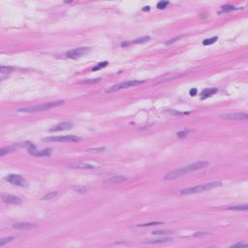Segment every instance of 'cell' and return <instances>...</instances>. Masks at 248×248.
<instances>
[{"label":"cell","mask_w":248,"mask_h":248,"mask_svg":"<svg viewBox=\"0 0 248 248\" xmlns=\"http://www.w3.org/2000/svg\"><path fill=\"white\" fill-rule=\"evenodd\" d=\"M222 186V183L220 181H214V182L210 183H206L202 184V185H197L194 187H189V188H184L180 191V195L182 196H186V195H192V194H198V193H202L206 191H209L217 187Z\"/></svg>","instance_id":"obj_1"},{"label":"cell","mask_w":248,"mask_h":248,"mask_svg":"<svg viewBox=\"0 0 248 248\" xmlns=\"http://www.w3.org/2000/svg\"><path fill=\"white\" fill-rule=\"evenodd\" d=\"M64 104V101H54V102H49V103L42 104V105H37L34 107H29V108H23L20 109L18 112H43L47 111V110L55 108V107L61 106Z\"/></svg>","instance_id":"obj_2"},{"label":"cell","mask_w":248,"mask_h":248,"mask_svg":"<svg viewBox=\"0 0 248 248\" xmlns=\"http://www.w3.org/2000/svg\"><path fill=\"white\" fill-rule=\"evenodd\" d=\"M144 81H129V82H120V84H114L111 86L108 89H106V93H112L115 91H118L120 89H125V88L128 87H133V86H137V85H140L142 84H144Z\"/></svg>","instance_id":"obj_3"},{"label":"cell","mask_w":248,"mask_h":248,"mask_svg":"<svg viewBox=\"0 0 248 248\" xmlns=\"http://www.w3.org/2000/svg\"><path fill=\"white\" fill-rule=\"evenodd\" d=\"M45 142H78L81 139L77 136H55V137H49L44 138L43 139Z\"/></svg>","instance_id":"obj_4"},{"label":"cell","mask_w":248,"mask_h":248,"mask_svg":"<svg viewBox=\"0 0 248 248\" xmlns=\"http://www.w3.org/2000/svg\"><path fill=\"white\" fill-rule=\"evenodd\" d=\"M89 51H90L89 48L82 47V48H78V49H72V51H68L67 53H66V56L72 59H77V58H79V57L85 55V54H87Z\"/></svg>","instance_id":"obj_5"},{"label":"cell","mask_w":248,"mask_h":248,"mask_svg":"<svg viewBox=\"0 0 248 248\" xmlns=\"http://www.w3.org/2000/svg\"><path fill=\"white\" fill-rule=\"evenodd\" d=\"M5 180H7L8 182L12 183L14 185H16V186H21V187L27 186L26 180L24 179L23 176H21L18 175H9L5 177Z\"/></svg>","instance_id":"obj_6"},{"label":"cell","mask_w":248,"mask_h":248,"mask_svg":"<svg viewBox=\"0 0 248 248\" xmlns=\"http://www.w3.org/2000/svg\"><path fill=\"white\" fill-rule=\"evenodd\" d=\"M187 171L185 168H180V169H177V170H175L173 172L169 173L168 175H165L164 179L165 180H173V179H176V178H179L181 176L187 175Z\"/></svg>","instance_id":"obj_7"},{"label":"cell","mask_w":248,"mask_h":248,"mask_svg":"<svg viewBox=\"0 0 248 248\" xmlns=\"http://www.w3.org/2000/svg\"><path fill=\"white\" fill-rule=\"evenodd\" d=\"M208 166V161H198L195 162V163H192L188 165V166L184 167L187 171V173H190L192 172H195V171H198L200 169H203V168Z\"/></svg>","instance_id":"obj_8"},{"label":"cell","mask_w":248,"mask_h":248,"mask_svg":"<svg viewBox=\"0 0 248 248\" xmlns=\"http://www.w3.org/2000/svg\"><path fill=\"white\" fill-rule=\"evenodd\" d=\"M221 117L223 119L229 120H247L248 114H240V112H234V114H222Z\"/></svg>","instance_id":"obj_9"},{"label":"cell","mask_w":248,"mask_h":248,"mask_svg":"<svg viewBox=\"0 0 248 248\" xmlns=\"http://www.w3.org/2000/svg\"><path fill=\"white\" fill-rule=\"evenodd\" d=\"M74 124L71 122H61L57 123L53 125L52 127L49 128V132H58V131H65V130H70L73 128Z\"/></svg>","instance_id":"obj_10"},{"label":"cell","mask_w":248,"mask_h":248,"mask_svg":"<svg viewBox=\"0 0 248 248\" xmlns=\"http://www.w3.org/2000/svg\"><path fill=\"white\" fill-rule=\"evenodd\" d=\"M2 200L5 203H13V205H21V200L18 197L14 196V195H10V194H2Z\"/></svg>","instance_id":"obj_11"},{"label":"cell","mask_w":248,"mask_h":248,"mask_svg":"<svg viewBox=\"0 0 248 248\" xmlns=\"http://www.w3.org/2000/svg\"><path fill=\"white\" fill-rule=\"evenodd\" d=\"M13 71H14L13 67H10V66H1L0 67V81H3V79H7Z\"/></svg>","instance_id":"obj_12"},{"label":"cell","mask_w":248,"mask_h":248,"mask_svg":"<svg viewBox=\"0 0 248 248\" xmlns=\"http://www.w3.org/2000/svg\"><path fill=\"white\" fill-rule=\"evenodd\" d=\"M36 227L35 224H32V223H26V222H21V223H16V224L13 225L14 229H16V230H30V229H33Z\"/></svg>","instance_id":"obj_13"},{"label":"cell","mask_w":248,"mask_h":248,"mask_svg":"<svg viewBox=\"0 0 248 248\" xmlns=\"http://www.w3.org/2000/svg\"><path fill=\"white\" fill-rule=\"evenodd\" d=\"M71 168H74V169H78V170H92L94 169V166H92V165L90 164H87V163H82V162H79V163H74L72 165H70Z\"/></svg>","instance_id":"obj_14"},{"label":"cell","mask_w":248,"mask_h":248,"mask_svg":"<svg viewBox=\"0 0 248 248\" xmlns=\"http://www.w3.org/2000/svg\"><path fill=\"white\" fill-rule=\"evenodd\" d=\"M127 180H128V178L125 177V176H112V177H110V178H108V179L105 180V182L115 184V183L124 182V181H127Z\"/></svg>","instance_id":"obj_15"},{"label":"cell","mask_w":248,"mask_h":248,"mask_svg":"<svg viewBox=\"0 0 248 248\" xmlns=\"http://www.w3.org/2000/svg\"><path fill=\"white\" fill-rule=\"evenodd\" d=\"M217 92L216 88H208V89H205L201 94V99L202 100H205V99H208V97H210L213 94H215Z\"/></svg>","instance_id":"obj_16"},{"label":"cell","mask_w":248,"mask_h":248,"mask_svg":"<svg viewBox=\"0 0 248 248\" xmlns=\"http://www.w3.org/2000/svg\"><path fill=\"white\" fill-rule=\"evenodd\" d=\"M57 195H58V192L51 191V192H49V193H47V194L44 195V196L41 198V200L42 201H49V200L53 199V198H55Z\"/></svg>","instance_id":"obj_17"},{"label":"cell","mask_w":248,"mask_h":248,"mask_svg":"<svg viewBox=\"0 0 248 248\" xmlns=\"http://www.w3.org/2000/svg\"><path fill=\"white\" fill-rule=\"evenodd\" d=\"M18 145H14V147H2L1 149H0V155L1 156H4L6 155L7 153H10L12 152V151H14L16 149V147H18Z\"/></svg>","instance_id":"obj_18"},{"label":"cell","mask_w":248,"mask_h":248,"mask_svg":"<svg viewBox=\"0 0 248 248\" xmlns=\"http://www.w3.org/2000/svg\"><path fill=\"white\" fill-rule=\"evenodd\" d=\"M228 210H236V211H245L248 209V206L247 205H238V206H231V208H227Z\"/></svg>","instance_id":"obj_19"},{"label":"cell","mask_w":248,"mask_h":248,"mask_svg":"<svg viewBox=\"0 0 248 248\" xmlns=\"http://www.w3.org/2000/svg\"><path fill=\"white\" fill-rule=\"evenodd\" d=\"M239 8H236L232 6V5H224L222 6V10L220 11L219 14H224V13H229V12H232V11H236V10H238Z\"/></svg>","instance_id":"obj_20"},{"label":"cell","mask_w":248,"mask_h":248,"mask_svg":"<svg viewBox=\"0 0 248 248\" xmlns=\"http://www.w3.org/2000/svg\"><path fill=\"white\" fill-rule=\"evenodd\" d=\"M172 240V238H158V239H148V240H147L145 242L147 243H164V242H168Z\"/></svg>","instance_id":"obj_21"},{"label":"cell","mask_w":248,"mask_h":248,"mask_svg":"<svg viewBox=\"0 0 248 248\" xmlns=\"http://www.w3.org/2000/svg\"><path fill=\"white\" fill-rule=\"evenodd\" d=\"M150 40V37L149 36H144V37H140V38H138V39L134 40L133 42H129L130 44H142V43H145L147 41Z\"/></svg>","instance_id":"obj_22"},{"label":"cell","mask_w":248,"mask_h":248,"mask_svg":"<svg viewBox=\"0 0 248 248\" xmlns=\"http://www.w3.org/2000/svg\"><path fill=\"white\" fill-rule=\"evenodd\" d=\"M217 39H218V37H212V38H209V39H206L205 41L203 42V46H209V45H212V44H214L217 41Z\"/></svg>","instance_id":"obj_23"},{"label":"cell","mask_w":248,"mask_h":248,"mask_svg":"<svg viewBox=\"0 0 248 248\" xmlns=\"http://www.w3.org/2000/svg\"><path fill=\"white\" fill-rule=\"evenodd\" d=\"M73 190L77 193H79V194H84V193H85L87 191V189L85 188L84 186H74L73 187Z\"/></svg>","instance_id":"obj_24"},{"label":"cell","mask_w":248,"mask_h":248,"mask_svg":"<svg viewBox=\"0 0 248 248\" xmlns=\"http://www.w3.org/2000/svg\"><path fill=\"white\" fill-rule=\"evenodd\" d=\"M108 64H109V63L107 62V61H103V62H101V63H98V64L96 65L95 67L92 69V71H94V72H95V71L101 70L102 68H105V67H106V66L108 65Z\"/></svg>","instance_id":"obj_25"},{"label":"cell","mask_w":248,"mask_h":248,"mask_svg":"<svg viewBox=\"0 0 248 248\" xmlns=\"http://www.w3.org/2000/svg\"><path fill=\"white\" fill-rule=\"evenodd\" d=\"M164 222H150V223H145V224H140L138 227H150V226H156V225H162Z\"/></svg>","instance_id":"obj_26"},{"label":"cell","mask_w":248,"mask_h":248,"mask_svg":"<svg viewBox=\"0 0 248 248\" xmlns=\"http://www.w3.org/2000/svg\"><path fill=\"white\" fill-rule=\"evenodd\" d=\"M101 82V79H85V81H82L81 84H97V82Z\"/></svg>","instance_id":"obj_27"},{"label":"cell","mask_w":248,"mask_h":248,"mask_svg":"<svg viewBox=\"0 0 248 248\" xmlns=\"http://www.w3.org/2000/svg\"><path fill=\"white\" fill-rule=\"evenodd\" d=\"M14 239H15V238H14V236H9V238H1V240H0V246H3L5 243H8V242L13 241Z\"/></svg>","instance_id":"obj_28"},{"label":"cell","mask_w":248,"mask_h":248,"mask_svg":"<svg viewBox=\"0 0 248 248\" xmlns=\"http://www.w3.org/2000/svg\"><path fill=\"white\" fill-rule=\"evenodd\" d=\"M173 232L172 231H166V230H163V231H153L151 232L152 235H169V234H172Z\"/></svg>","instance_id":"obj_29"},{"label":"cell","mask_w":248,"mask_h":248,"mask_svg":"<svg viewBox=\"0 0 248 248\" xmlns=\"http://www.w3.org/2000/svg\"><path fill=\"white\" fill-rule=\"evenodd\" d=\"M168 4H169L168 1H160L157 4V8H158V9H165V8L168 6Z\"/></svg>","instance_id":"obj_30"},{"label":"cell","mask_w":248,"mask_h":248,"mask_svg":"<svg viewBox=\"0 0 248 248\" xmlns=\"http://www.w3.org/2000/svg\"><path fill=\"white\" fill-rule=\"evenodd\" d=\"M188 134H189V131H180L176 134V136H177L178 138H184V137H186Z\"/></svg>","instance_id":"obj_31"},{"label":"cell","mask_w":248,"mask_h":248,"mask_svg":"<svg viewBox=\"0 0 248 248\" xmlns=\"http://www.w3.org/2000/svg\"><path fill=\"white\" fill-rule=\"evenodd\" d=\"M106 148L105 147H99V148H91V149H88L87 151L89 152H101V151H104Z\"/></svg>","instance_id":"obj_32"},{"label":"cell","mask_w":248,"mask_h":248,"mask_svg":"<svg viewBox=\"0 0 248 248\" xmlns=\"http://www.w3.org/2000/svg\"><path fill=\"white\" fill-rule=\"evenodd\" d=\"M181 37H176V38H173V40H169V41H167V42H165V45H167V46H169V45H172L173 43H175V41H177V40H179Z\"/></svg>","instance_id":"obj_33"},{"label":"cell","mask_w":248,"mask_h":248,"mask_svg":"<svg viewBox=\"0 0 248 248\" xmlns=\"http://www.w3.org/2000/svg\"><path fill=\"white\" fill-rule=\"evenodd\" d=\"M233 247H248V244L246 243H236L233 245Z\"/></svg>","instance_id":"obj_34"},{"label":"cell","mask_w":248,"mask_h":248,"mask_svg":"<svg viewBox=\"0 0 248 248\" xmlns=\"http://www.w3.org/2000/svg\"><path fill=\"white\" fill-rule=\"evenodd\" d=\"M197 92H198V90L196 89V88H192V89L190 90L189 93H190V95H191V96H195L197 94Z\"/></svg>","instance_id":"obj_35"},{"label":"cell","mask_w":248,"mask_h":248,"mask_svg":"<svg viewBox=\"0 0 248 248\" xmlns=\"http://www.w3.org/2000/svg\"><path fill=\"white\" fill-rule=\"evenodd\" d=\"M208 234H206V233H201V232H199V233H197V234H195V236H208Z\"/></svg>","instance_id":"obj_36"},{"label":"cell","mask_w":248,"mask_h":248,"mask_svg":"<svg viewBox=\"0 0 248 248\" xmlns=\"http://www.w3.org/2000/svg\"><path fill=\"white\" fill-rule=\"evenodd\" d=\"M142 11H144V12H148V11H150V7L149 6H145V7H144V9H142Z\"/></svg>","instance_id":"obj_37"}]
</instances>
